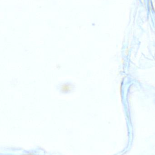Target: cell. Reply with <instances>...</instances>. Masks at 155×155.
Segmentation results:
<instances>
[{
    "label": "cell",
    "instance_id": "6da1fadb",
    "mask_svg": "<svg viewBox=\"0 0 155 155\" xmlns=\"http://www.w3.org/2000/svg\"><path fill=\"white\" fill-rule=\"evenodd\" d=\"M25 155H33L32 154H25Z\"/></svg>",
    "mask_w": 155,
    "mask_h": 155
}]
</instances>
